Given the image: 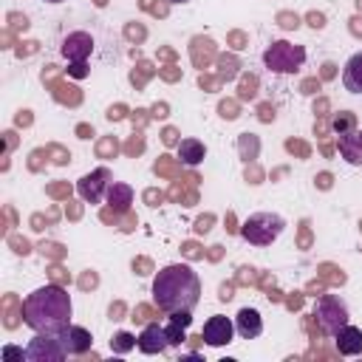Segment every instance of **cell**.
Segmentation results:
<instances>
[{
	"label": "cell",
	"mask_w": 362,
	"mask_h": 362,
	"mask_svg": "<svg viewBox=\"0 0 362 362\" xmlns=\"http://www.w3.org/2000/svg\"><path fill=\"white\" fill-rule=\"evenodd\" d=\"M133 345H136V337L127 334V331H119V334L110 339V351H116V354H124V351H130Z\"/></svg>",
	"instance_id": "obj_20"
},
{
	"label": "cell",
	"mask_w": 362,
	"mask_h": 362,
	"mask_svg": "<svg viewBox=\"0 0 362 362\" xmlns=\"http://www.w3.org/2000/svg\"><path fill=\"white\" fill-rule=\"evenodd\" d=\"M303 62H305V48L286 40H274L263 51V65L272 74H294L297 68H303Z\"/></svg>",
	"instance_id": "obj_4"
},
{
	"label": "cell",
	"mask_w": 362,
	"mask_h": 362,
	"mask_svg": "<svg viewBox=\"0 0 362 362\" xmlns=\"http://www.w3.org/2000/svg\"><path fill=\"white\" fill-rule=\"evenodd\" d=\"M286 229V221L277 212H255L243 221L240 226V238L255 243V246H269L272 240L280 238V232Z\"/></svg>",
	"instance_id": "obj_3"
},
{
	"label": "cell",
	"mask_w": 362,
	"mask_h": 362,
	"mask_svg": "<svg viewBox=\"0 0 362 362\" xmlns=\"http://www.w3.org/2000/svg\"><path fill=\"white\" fill-rule=\"evenodd\" d=\"M107 201H110V206H116V209H127V204L133 201V189H130L127 184L113 181V184L107 187Z\"/></svg>",
	"instance_id": "obj_17"
},
{
	"label": "cell",
	"mask_w": 362,
	"mask_h": 362,
	"mask_svg": "<svg viewBox=\"0 0 362 362\" xmlns=\"http://www.w3.org/2000/svg\"><path fill=\"white\" fill-rule=\"evenodd\" d=\"M68 71H71V76H76V79H82V76L88 74V65H85V62H74V65H71Z\"/></svg>",
	"instance_id": "obj_22"
},
{
	"label": "cell",
	"mask_w": 362,
	"mask_h": 362,
	"mask_svg": "<svg viewBox=\"0 0 362 362\" xmlns=\"http://www.w3.org/2000/svg\"><path fill=\"white\" fill-rule=\"evenodd\" d=\"M57 339L62 342V348H65V354H68V356H82V354H88V351H90V345H93L90 331H88V328H82V325H68L65 331H59V334H57Z\"/></svg>",
	"instance_id": "obj_10"
},
{
	"label": "cell",
	"mask_w": 362,
	"mask_h": 362,
	"mask_svg": "<svg viewBox=\"0 0 362 362\" xmlns=\"http://www.w3.org/2000/svg\"><path fill=\"white\" fill-rule=\"evenodd\" d=\"M71 297L62 286H40L23 300V322L34 334H59L71 325Z\"/></svg>",
	"instance_id": "obj_1"
},
{
	"label": "cell",
	"mask_w": 362,
	"mask_h": 362,
	"mask_svg": "<svg viewBox=\"0 0 362 362\" xmlns=\"http://www.w3.org/2000/svg\"><path fill=\"white\" fill-rule=\"evenodd\" d=\"M331 127H334L337 133H348V130H354V127H356V116H354V113H348V110H345V113H337V116L331 119Z\"/></svg>",
	"instance_id": "obj_19"
},
{
	"label": "cell",
	"mask_w": 362,
	"mask_h": 362,
	"mask_svg": "<svg viewBox=\"0 0 362 362\" xmlns=\"http://www.w3.org/2000/svg\"><path fill=\"white\" fill-rule=\"evenodd\" d=\"M235 331L243 337V339H255L263 334V320H260V311L257 308H249L243 305L235 317Z\"/></svg>",
	"instance_id": "obj_14"
},
{
	"label": "cell",
	"mask_w": 362,
	"mask_h": 362,
	"mask_svg": "<svg viewBox=\"0 0 362 362\" xmlns=\"http://www.w3.org/2000/svg\"><path fill=\"white\" fill-rule=\"evenodd\" d=\"M334 345L342 356H359L362 354V328L356 325H342L337 334H334Z\"/></svg>",
	"instance_id": "obj_13"
},
{
	"label": "cell",
	"mask_w": 362,
	"mask_h": 362,
	"mask_svg": "<svg viewBox=\"0 0 362 362\" xmlns=\"http://www.w3.org/2000/svg\"><path fill=\"white\" fill-rule=\"evenodd\" d=\"M136 348H139L141 354H147V356H153V354H164V351L170 348V339H167L164 325H158V322L144 325V331L136 337Z\"/></svg>",
	"instance_id": "obj_11"
},
{
	"label": "cell",
	"mask_w": 362,
	"mask_h": 362,
	"mask_svg": "<svg viewBox=\"0 0 362 362\" xmlns=\"http://www.w3.org/2000/svg\"><path fill=\"white\" fill-rule=\"evenodd\" d=\"M204 156H206L204 141H198V139H181V144H178V158H181V164L198 167V164L204 161Z\"/></svg>",
	"instance_id": "obj_16"
},
{
	"label": "cell",
	"mask_w": 362,
	"mask_h": 362,
	"mask_svg": "<svg viewBox=\"0 0 362 362\" xmlns=\"http://www.w3.org/2000/svg\"><path fill=\"white\" fill-rule=\"evenodd\" d=\"M337 150L351 167H362V130L354 127L348 133H339L337 136Z\"/></svg>",
	"instance_id": "obj_12"
},
{
	"label": "cell",
	"mask_w": 362,
	"mask_h": 362,
	"mask_svg": "<svg viewBox=\"0 0 362 362\" xmlns=\"http://www.w3.org/2000/svg\"><path fill=\"white\" fill-rule=\"evenodd\" d=\"M3 359H25V348H14V345H6L3 348Z\"/></svg>",
	"instance_id": "obj_21"
},
{
	"label": "cell",
	"mask_w": 362,
	"mask_h": 362,
	"mask_svg": "<svg viewBox=\"0 0 362 362\" xmlns=\"http://www.w3.org/2000/svg\"><path fill=\"white\" fill-rule=\"evenodd\" d=\"M153 300L161 311H192L201 303V280L192 266L170 263L153 277Z\"/></svg>",
	"instance_id": "obj_2"
},
{
	"label": "cell",
	"mask_w": 362,
	"mask_h": 362,
	"mask_svg": "<svg viewBox=\"0 0 362 362\" xmlns=\"http://www.w3.org/2000/svg\"><path fill=\"white\" fill-rule=\"evenodd\" d=\"M342 85L348 93H362V51H356L342 68Z\"/></svg>",
	"instance_id": "obj_15"
},
{
	"label": "cell",
	"mask_w": 362,
	"mask_h": 362,
	"mask_svg": "<svg viewBox=\"0 0 362 362\" xmlns=\"http://www.w3.org/2000/svg\"><path fill=\"white\" fill-rule=\"evenodd\" d=\"M45 3H62V0H45Z\"/></svg>",
	"instance_id": "obj_24"
},
{
	"label": "cell",
	"mask_w": 362,
	"mask_h": 362,
	"mask_svg": "<svg viewBox=\"0 0 362 362\" xmlns=\"http://www.w3.org/2000/svg\"><path fill=\"white\" fill-rule=\"evenodd\" d=\"M68 354L57 334H34V339L25 345V362H62Z\"/></svg>",
	"instance_id": "obj_6"
},
{
	"label": "cell",
	"mask_w": 362,
	"mask_h": 362,
	"mask_svg": "<svg viewBox=\"0 0 362 362\" xmlns=\"http://www.w3.org/2000/svg\"><path fill=\"white\" fill-rule=\"evenodd\" d=\"M164 331H167V339H170V348H178L184 339H187V325H181V322H175V320H170L167 325H164Z\"/></svg>",
	"instance_id": "obj_18"
},
{
	"label": "cell",
	"mask_w": 362,
	"mask_h": 362,
	"mask_svg": "<svg viewBox=\"0 0 362 362\" xmlns=\"http://www.w3.org/2000/svg\"><path fill=\"white\" fill-rule=\"evenodd\" d=\"M110 184H113V181H110V170H107V167H99V170H90L88 175H82V178L76 181V192H79L82 201L99 204L102 195H107V187H110Z\"/></svg>",
	"instance_id": "obj_7"
},
{
	"label": "cell",
	"mask_w": 362,
	"mask_h": 362,
	"mask_svg": "<svg viewBox=\"0 0 362 362\" xmlns=\"http://www.w3.org/2000/svg\"><path fill=\"white\" fill-rule=\"evenodd\" d=\"M232 334H235V322L223 314H212L204 328H201V339L212 348H221V345H229L232 342Z\"/></svg>",
	"instance_id": "obj_8"
},
{
	"label": "cell",
	"mask_w": 362,
	"mask_h": 362,
	"mask_svg": "<svg viewBox=\"0 0 362 362\" xmlns=\"http://www.w3.org/2000/svg\"><path fill=\"white\" fill-rule=\"evenodd\" d=\"M59 54L74 65V62H88V57L93 54V37L88 31H71L62 45H59Z\"/></svg>",
	"instance_id": "obj_9"
},
{
	"label": "cell",
	"mask_w": 362,
	"mask_h": 362,
	"mask_svg": "<svg viewBox=\"0 0 362 362\" xmlns=\"http://www.w3.org/2000/svg\"><path fill=\"white\" fill-rule=\"evenodd\" d=\"M170 3H189V0H170Z\"/></svg>",
	"instance_id": "obj_23"
},
{
	"label": "cell",
	"mask_w": 362,
	"mask_h": 362,
	"mask_svg": "<svg viewBox=\"0 0 362 362\" xmlns=\"http://www.w3.org/2000/svg\"><path fill=\"white\" fill-rule=\"evenodd\" d=\"M314 317H317L322 334H328V337H334V334H337L342 325H348V320H351L348 305H345L337 294H322V297L314 303Z\"/></svg>",
	"instance_id": "obj_5"
}]
</instances>
